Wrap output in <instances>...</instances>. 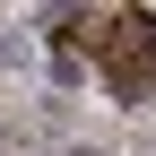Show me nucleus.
Here are the masks:
<instances>
[{
  "label": "nucleus",
  "mask_w": 156,
  "mask_h": 156,
  "mask_svg": "<svg viewBox=\"0 0 156 156\" xmlns=\"http://www.w3.org/2000/svg\"><path fill=\"white\" fill-rule=\"evenodd\" d=\"M95 61H104L113 78V95H156V17L147 9H122V17H104V35H95Z\"/></svg>",
  "instance_id": "f257e3e1"
},
{
  "label": "nucleus",
  "mask_w": 156,
  "mask_h": 156,
  "mask_svg": "<svg viewBox=\"0 0 156 156\" xmlns=\"http://www.w3.org/2000/svg\"><path fill=\"white\" fill-rule=\"evenodd\" d=\"M26 61V35H0V69H17Z\"/></svg>",
  "instance_id": "f03ea898"
}]
</instances>
